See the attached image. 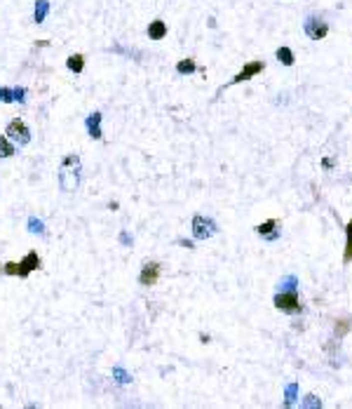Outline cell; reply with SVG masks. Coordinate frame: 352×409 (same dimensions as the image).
Segmentation results:
<instances>
[{"instance_id": "cell-1", "label": "cell", "mask_w": 352, "mask_h": 409, "mask_svg": "<svg viewBox=\"0 0 352 409\" xmlns=\"http://www.w3.org/2000/svg\"><path fill=\"white\" fill-rule=\"evenodd\" d=\"M80 172H82V162L78 153L64 155L62 165H59V188L64 193H73L80 186Z\"/></svg>"}, {"instance_id": "cell-2", "label": "cell", "mask_w": 352, "mask_h": 409, "mask_svg": "<svg viewBox=\"0 0 352 409\" xmlns=\"http://www.w3.org/2000/svg\"><path fill=\"white\" fill-rule=\"evenodd\" d=\"M40 263H42V261H40L38 252H28V254L24 256L19 263H16V261L2 263V273H5V275H14V278H28L33 270L40 268Z\"/></svg>"}, {"instance_id": "cell-3", "label": "cell", "mask_w": 352, "mask_h": 409, "mask_svg": "<svg viewBox=\"0 0 352 409\" xmlns=\"http://www.w3.org/2000/svg\"><path fill=\"white\" fill-rule=\"evenodd\" d=\"M5 134H8V139L12 141L14 146H26V144L31 141V130L26 127V123H24L22 118H12L8 123Z\"/></svg>"}, {"instance_id": "cell-4", "label": "cell", "mask_w": 352, "mask_h": 409, "mask_svg": "<svg viewBox=\"0 0 352 409\" xmlns=\"http://www.w3.org/2000/svg\"><path fill=\"white\" fill-rule=\"evenodd\" d=\"M275 308L282 310V313H289V315H298L300 310H303L300 299H298V289L275 294Z\"/></svg>"}, {"instance_id": "cell-5", "label": "cell", "mask_w": 352, "mask_h": 409, "mask_svg": "<svg viewBox=\"0 0 352 409\" xmlns=\"http://www.w3.org/2000/svg\"><path fill=\"white\" fill-rule=\"evenodd\" d=\"M303 31H306L308 38L324 40L326 38V33H329V24L324 22L322 17H308L306 24H303Z\"/></svg>"}, {"instance_id": "cell-6", "label": "cell", "mask_w": 352, "mask_h": 409, "mask_svg": "<svg viewBox=\"0 0 352 409\" xmlns=\"http://www.w3.org/2000/svg\"><path fill=\"white\" fill-rule=\"evenodd\" d=\"M214 233H216V224L212 219H207V216H202V214L192 216V235H195V240H207Z\"/></svg>"}, {"instance_id": "cell-7", "label": "cell", "mask_w": 352, "mask_h": 409, "mask_svg": "<svg viewBox=\"0 0 352 409\" xmlns=\"http://www.w3.org/2000/svg\"><path fill=\"white\" fill-rule=\"evenodd\" d=\"M160 273H162V266L158 261H146L144 266H141V273H138V285H144V287L158 285Z\"/></svg>"}, {"instance_id": "cell-8", "label": "cell", "mask_w": 352, "mask_h": 409, "mask_svg": "<svg viewBox=\"0 0 352 409\" xmlns=\"http://www.w3.org/2000/svg\"><path fill=\"white\" fill-rule=\"evenodd\" d=\"M263 69H266V64H263V62H249V64H246V66H244V69L240 71L238 76H235V78H232V80H230L228 85H238V83H244V80H249V78L258 76V73H260V71H263Z\"/></svg>"}, {"instance_id": "cell-9", "label": "cell", "mask_w": 352, "mask_h": 409, "mask_svg": "<svg viewBox=\"0 0 352 409\" xmlns=\"http://www.w3.org/2000/svg\"><path fill=\"white\" fill-rule=\"evenodd\" d=\"M101 120H104V116L96 113V111L84 118V127H87V134H90L92 139H101V137H104V132H101Z\"/></svg>"}, {"instance_id": "cell-10", "label": "cell", "mask_w": 352, "mask_h": 409, "mask_svg": "<svg viewBox=\"0 0 352 409\" xmlns=\"http://www.w3.org/2000/svg\"><path fill=\"white\" fill-rule=\"evenodd\" d=\"M277 226H280V221H277V219H268L266 224L256 226V233H258V235H263L266 240H277V238H280Z\"/></svg>"}, {"instance_id": "cell-11", "label": "cell", "mask_w": 352, "mask_h": 409, "mask_svg": "<svg viewBox=\"0 0 352 409\" xmlns=\"http://www.w3.org/2000/svg\"><path fill=\"white\" fill-rule=\"evenodd\" d=\"M167 31H169L167 24L162 22V19H155V22H150V26H148V31L146 33H148V38L150 40H162L164 36H167Z\"/></svg>"}, {"instance_id": "cell-12", "label": "cell", "mask_w": 352, "mask_h": 409, "mask_svg": "<svg viewBox=\"0 0 352 409\" xmlns=\"http://www.w3.org/2000/svg\"><path fill=\"white\" fill-rule=\"evenodd\" d=\"M47 12H50V3H47V0H38V3H36V10H33V22L42 24Z\"/></svg>"}, {"instance_id": "cell-13", "label": "cell", "mask_w": 352, "mask_h": 409, "mask_svg": "<svg viewBox=\"0 0 352 409\" xmlns=\"http://www.w3.org/2000/svg\"><path fill=\"white\" fill-rule=\"evenodd\" d=\"M66 66H68V71H73V73H82L84 57H82V54H70L68 59H66Z\"/></svg>"}, {"instance_id": "cell-14", "label": "cell", "mask_w": 352, "mask_h": 409, "mask_svg": "<svg viewBox=\"0 0 352 409\" xmlns=\"http://www.w3.org/2000/svg\"><path fill=\"white\" fill-rule=\"evenodd\" d=\"M352 261V221H348L345 228V254H343V263Z\"/></svg>"}, {"instance_id": "cell-15", "label": "cell", "mask_w": 352, "mask_h": 409, "mask_svg": "<svg viewBox=\"0 0 352 409\" xmlns=\"http://www.w3.org/2000/svg\"><path fill=\"white\" fill-rule=\"evenodd\" d=\"M195 69H198L195 59H181V62L176 64V73H178V76H190Z\"/></svg>"}, {"instance_id": "cell-16", "label": "cell", "mask_w": 352, "mask_h": 409, "mask_svg": "<svg viewBox=\"0 0 352 409\" xmlns=\"http://www.w3.org/2000/svg\"><path fill=\"white\" fill-rule=\"evenodd\" d=\"M14 155V144L8 139V134H0V158H12Z\"/></svg>"}, {"instance_id": "cell-17", "label": "cell", "mask_w": 352, "mask_h": 409, "mask_svg": "<svg viewBox=\"0 0 352 409\" xmlns=\"http://www.w3.org/2000/svg\"><path fill=\"white\" fill-rule=\"evenodd\" d=\"M113 378H115V383H120V386H127V383H132V374H127L124 371V367H113Z\"/></svg>"}, {"instance_id": "cell-18", "label": "cell", "mask_w": 352, "mask_h": 409, "mask_svg": "<svg viewBox=\"0 0 352 409\" xmlns=\"http://www.w3.org/2000/svg\"><path fill=\"white\" fill-rule=\"evenodd\" d=\"M28 233H33V235H45V224L40 221L38 216L28 219Z\"/></svg>"}, {"instance_id": "cell-19", "label": "cell", "mask_w": 352, "mask_h": 409, "mask_svg": "<svg viewBox=\"0 0 352 409\" xmlns=\"http://www.w3.org/2000/svg\"><path fill=\"white\" fill-rule=\"evenodd\" d=\"M296 287H298V280L294 275H286L284 280H280V292H294Z\"/></svg>"}, {"instance_id": "cell-20", "label": "cell", "mask_w": 352, "mask_h": 409, "mask_svg": "<svg viewBox=\"0 0 352 409\" xmlns=\"http://www.w3.org/2000/svg\"><path fill=\"white\" fill-rule=\"evenodd\" d=\"M277 59H280L284 66H291V64H294V52H291L289 47H280V50H277Z\"/></svg>"}, {"instance_id": "cell-21", "label": "cell", "mask_w": 352, "mask_h": 409, "mask_svg": "<svg viewBox=\"0 0 352 409\" xmlns=\"http://www.w3.org/2000/svg\"><path fill=\"white\" fill-rule=\"evenodd\" d=\"M350 327H352L350 320H338V322H336V329H334V332H336L338 339H343L345 334L350 332Z\"/></svg>"}, {"instance_id": "cell-22", "label": "cell", "mask_w": 352, "mask_h": 409, "mask_svg": "<svg viewBox=\"0 0 352 409\" xmlns=\"http://www.w3.org/2000/svg\"><path fill=\"white\" fill-rule=\"evenodd\" d=\"M0 101H2V104H12V101H14V97H12V90H10V87H0Z\"/></svg>"}, {"instance_id": "cell-23", "label": "cell", "mask_w": 352, "mask_h": 409, "mask_svg": "<svg viewBox=\"0 0 352 409\" xmlns=\"http://www.w3.org/2000/svg\"><path fill=\"white\" fill-rule=\"evenodd\" d=\"M12 97H14V101L24 104L26 101V87H12Z\"/></svg>"}, {"instance_id": "cell-24", "label": "cell", "mask_w": 352, "mask_h": 409, "mask_svg": "<svg viewBox=\"0 0 352 409\" xmlns=\"http://www.w3.org/2000/svg\"><path fill=\"white\" fill-rule=\"evenodd\" d=\"M294 400H296V386L291 383V386L286 388V404H291Z\"/></svg>"}, {"instance_id": "cell-25", "label": "cell", "mask_w": 352, "mask_h": 409, "mask_svg": "<svg viewBox=\"0 0 352 409\" xmlns=\"http://www.w3.org/2000/svg\"><path fill=\"white\" fill-rule=\"evenodd\" d=\"M120 242L130 247V245H132V235H130V233H127V231H122V233H120Z\"/></svg>"}, {"instance_id": "cell-26", "label": "cell", "mask_w": 352, "mask_h": 409, "mask_svg": "<svg viewBox=\"0 0 352 409\" xmlns=\"http://www.w3.org/2000/svg\"><path fill=\"white\" fill-rule=\"evenodd\" d=\"M178 245H184V247H188V249H192L195 245H192L190 240H178Z\"/></svg>"}]
</instances>
